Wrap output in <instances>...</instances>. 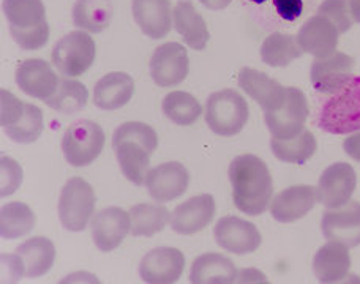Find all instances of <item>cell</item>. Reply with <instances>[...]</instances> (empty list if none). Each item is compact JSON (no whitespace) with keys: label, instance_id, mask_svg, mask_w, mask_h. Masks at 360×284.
Listing matches in <instances>:
<instances>
[{"label":"cell","instance_id":"1","mask_svg":"<svg viewBox=\"0 0 360 284\" xmlns=\"http://www.w3.org/2000/svg\"><path fill=\"white\" fill-rule=\"evenodd\" d=\"M233 201L237 209L250 217L262 215L274 196V180L267 164L252 153L239 155L229 166Z\"/></svg>","mask_w":360,"mask_h":284},{"label":"cell","instance_id":"2","mask_svg":"<svg viewBox=\"0 0 360 284\" xmlns=\"http://www.w3.org/2000/svg\"><path fill=\"white\" fill-rule=\"evenodd\" d=\"M158 147V136L150 125L127 122L114 131L112 148L124 177L136 186H143L149 172L150 157Z\"/></svg>","mask_w":360,"mask_h":284},{"label":"cell","instance_id":"3","mask_svg":"<svg viewBox=\"0 0 360 284\" xmlns=\"http://www.w3.org/2000/svg\"><path fill=\"white\" fill-rule=\"evenodd\" d=\"M4 15L10 22V34L19 48L37 51L49 40V24L43 0H4Z\"/></svg>","mask_w":360,"mask_h":284},{"label":"cell","instance_id":"4","mask_svg":"<svg viewBox=\"0 0 360 284\" xmlns=\"http://www.w3.org/2000/svg\"><path fill=\"white\" fill-rule=\"evenodd\" d=\"M318 125L330 134L360 131V76H352L342 90L329 95L321 108Z\"/></svg>","mask_w":360,"mask_h":284},{"label":"cell","instance_id":"5","mask_svg":"<svg viewBox=\"0 0 360 284\" xmlns=\"http://www.w3.org/2000/svg\"><path fill=\"white\" fill-rule=\"evenodd\" d=\"M0 125L4 133L18 144H32L41 136L44 120L41 109L18 100L8 90H0Z\"/></svg>","mask_w":360,"mask_h":284},{"label":"cell","instance_id":"6","mask_svg":"<svg viewBox=\"0 0 360 284\" xmlns=\"http://www.w3.org/2000/svg\"><path fill=\"white\" fill-rule=\"evenodd\" d=\"M250 117V109L243 96L233 89H224L212 93L205 101V124L218 136H236Z\"/></svg>","mask_w":360,"mask_h":284},{"label":"cell","instance_id":"7","mask_svg":"<svg viewBox=\"0 0 360 284\" xmlns=\"http://www.w3.org/2000/svg\"><path fill=\"white\" fill-rule=\"evenodd\" d=\"M56 248L46 237H32L19 245L13 254H4L11 281L21 278H40L54 266Z\"/></svg>","mask_w":360,"mask_h":284},{"label":"cell","instance_id":"8","mask_svg":"<svg viewBox=\"0 0 360 284\" xmlns=\"http://www.w3.org/2000/svg\"><path fill=\"white\" fill-rule=\"evenodd\" d=\"M96 57L94 38L84 30H73L54 44L53 65L67 77H78L92 67Z\"/></svg>","mask_w":360,"mask_h":284},{"label":"cell","instance_id":"9","mask_svg":"<svg viewBox=\"0 0 360 284\" xmlns=\"http://www.w3.org/2000/svg\"><path fill=\"white\" fill-rule=\"evenodd\" d=\"M95 191L84 179L72 177L63 185L59 199V218L63 228L72 232H81L95 212Z\"/></svg>","mask_w":360,"mask_h":284},{"label":"cell","instance_id":"10","mask_svg":"<svg viewBox=\"0 0 360 284\" xmlns=\"http://www.w3.org/2000/svg\"><path fill=\"white\" fill-rule=\"evenodd\" d=\"M103 128L92 120H78L63 134L62 152L67 163L75 167L92 164L105 147Z\"/></svg>","mask_w":360,"mask_h":284},{"label":"cell","instance_id":"11","mask_svg":"<svg viewBox=\"0 0 360 284\" xmlns=\"http://www.w3.org/2000/svg\"><path fill=\"white\" fill-rule=\"evenodd\" d=\"M310 114L305 93L297 87H286V98L280 109L264 112V120L272 138L291 139L305 130Z\"/></svg>","mask_w":360,"mask_h":284},{"label":"cell","instance_id":"12","mask_svg":"<svg viewBox=\"0 0 360 284\" xmlns=\"http://www.w3.org/2000/svg\"><path fill=\"white\" fill-rule=\"evenodd\" d=\"M357 186L354 167L348 163L330 164L321 174L316 185L318 201L327 209H338L348 204Z\"/></svg>","mask_w":360,"mask_h":284},{"label":"cell","instance_id":"13","mask_svg":"<svg viewBox=\"0 0 360 284\" xmlns=\"http://www.w3.org/2000/svg\"><path fill=\"white\" fill-rule=\"evenodd\" d=\"M150 77L160 87H174L188 76V53L180 43H165L153 51L150 59Z\"/></svg>","mask_w":360,"mask_h":284},{"label":"cell","instance_id":"14","mask_svg":"<svg viewBox=\"0 0 360 284\" xmlns=\"http://www.w3.org/2000/svg\"><path fill=\"white\" fill-rule=\"evenodd\" d=\"M356 68V60L345 53H335L323 57V59H314L310 79L311 86L319 93L333 95L342 90L349 82L352 71Z\"/></svg>","mask_w":360,"mask_h":284},{"label":"cell","instance_id":"15","mask_svg":"<svg viewBox=\"0 0 360 284\" xmlns=\"http://www.w3.org/2000/svg\"><path fill=\"white\" fill-rule=\"evenodd\" d=\"M214 237L218 247L237 256L255 253L262 242L258 228L239 217H223L218 219L214 228Z\"/></svg>","mask_w":360,"mask_h":284},{"label":"cell","instance_id":"16","mask_svg":"<svg viewBox=\"0 0 360 284\" xmlns=\"http://www.w3.org/2000/svg\"><path fill=\"white\" fill-rule=\"evenodd\" d=\"M326 240L338 242L348 248L360 245V202L349 201L338 209H327L321 219Z\"/></svg>","mask_w":360,"mask_h":284},{"label":"cell","instance_id":"17","mask_svg":"<svg viewBox=\"0 0 360 284\" xmlns=\"http://www.w3.org/2000/svg\"><path fill=\"white\" fill-rule=\"evenodd\" d=\"M188 183L190 174L186 167L177 161L152 167L147 172L144 182L150 198L160 204L174 201V199L182 196L188 188Z\"/></svg>","mask_w":360,"mask_h":284},{"label":"cell","instance_id":"18","mask_svg":"<svg viewBox=\"0 0 360 284\" xmlns=\"http://www.w3.org/2000/svg\"><path fill=\"white\" fill-rule=\"evenodd\" d=\"M185 269V256L177 248L160 247L147 253L139 264L141 280L149 284L179 281Z\"/></svg>","mask_w":360,"mask_h":284},{"label":"cell","instance_id":"19","mask_svg":"<svg viewBox=\"0 0 360 284\" xmlns=\"http://www.w3.org/2000/svg\"><path fill=\"white\" fill-rule=\"evenodd\" d=\"M90 228L95 247L103 253H109L120 247V243L131 232L130 212L120 207L103 209L94 217Z\"/></svg>","mask_w":360,"mask_h":284},{"label":"cell","instance_id":"20","mask_svg":"<svg viewBox=\"0 0 360 284\" xmlns=\"http://www.w3.org/2000/svg\"><path fill=\"white\" fill-rule=\"evenodd\" d=\"M215 199L212 195H199L179 204L171 213V228L180 235H193L204 231L215 217Z\"/></svg>","mask_w":360,"mask_h":284},{"label":"cell","instance_id":"21","mask_svg":"<svg viewBox=\"0 0 360 284\" xmlns=\"http://www.w3.org/2000/svg\"><path fill=\"white\" fill-rule=\"evenodd\" d=\"M60 77L46 60L29 59L16 68V84L25 95L46 101L59 87Z\"/></svg>","mask_w":360,"mask_h":284},{"label":"cell","instance_id":"22","mask_svg":"<svg viewBox=\"0 0 360 284\" xmlns=\"http://www.w3.org/2000/svg\"><path fill=\"white\" fill-rule=\"evenodd\" d=\"M239 86L250 98L262 108V111H276L286 98V87L275 81L264 71L255 68H242L239 73Z\"/></svg>","mask_w":360,"mask_h":284},{"label":"cell","instance_id":"23","mask_svg":"<svg viewBox=\"0 0 360 284\" xmlns=\"http://www.w3.org/2000/svg\"><path fill=\"white\" fill-rule=\"evenodd\" d=\"M338 30L329 19L314 15L302 25L297 41L304 53L311 54L314 59H323L333 54L338 48Z\"/></svg>","mask_w":360,"mask_h":284},{"label":"cell","instance_id":"24","mask_svg":"<svg viewBox=\"0 0 360 284\" xmlns=\"http://www.w3.org/2000/svg\"><path fill=\"white\" fill-rule=\"evenodd\" d=\"M316 188L310 185H294L274 198L270 215L278 223H294L304 218L316 204Z\"/></svg>","mask_w":360,"mask_h":284},{"label":"cell","instance_id":"25","mask_svg":"<svg viewBox=\"0 0 360 284\" xmlns=\"http://www.w3.org/2000/svg\"><path fill=\"white\" fill-rule=\"evenodd\" d=\"M131 11L141 32L152 40L165 38L172 29L169 0H133Z\"/></svg>","mask_w":360,"mask_h":284},{"label":"cell","instance_id":"26","mask_svg":"<svg viewBox=\"0 0 360 284\" xmlns=\"http://www.w3.org/2000/svg\"><path fill=\"white\" fill-rule=\"evenodd\" d=\"M351 256L349 248L338 242H327L313 257V272L323 284L345 281L349 275Z\"/></svg>","mask_w":360,"mask_h":284},{"label":"cell","instance_id":"27","mask_svg":"<svg viewBox=\"0 0 360 284\" xmlns=\"http://www.w3.org/2000/svg\"><path fill=\"white\" fill-rule=\"evenodd\" d=\"M133 77L122 71H112L95 84L94 105L103 111H115L124 108L133 98Z\"/></svg>","mask_w":360,"mask_h":284},{"label":"cell","instance_id":"28","mask_svg":"<svg viewBox=\"0 0 360 284\" xmlns=\"http://www.w3.org/2000/svg\"><path fill=\"white\" fill-rule=\"evenodd\" d=\"M172 21L186 46L195 51L205 49L210 40L207 24L190 0H179L172 10Z\"/></svg>","mask_w":360,"mask_h":284},{"label":"cell","instance_id":"29","mask_svg":"<svg viewBox=\"0 0 360 284\" xmlns=\"http://www.w3.org/2000/svg\"><path fill=\"white\" fill-rule=\"evenodd\" d=\"M239 272L229 257L218 253H205L193 261L190 283L193 284H233Z\"/></svg>","mask_w":360,"mask_h":284},{"label":"cell","instance_id":"30","mask_svg":"<svg viewBox=\"0 0 360 284\" xmlns=\"http://www.w3.org/2000/svg\"><path fill=\"white\" fill-rule=\"evenodd\" d=\"M111 0H76L73 6V24L78 29L100 34L112 19Z\"/></svg>","mask_w":360,"mask_h":284},{"label":"cell","instance_id":"31","mask_svg":"<svg viewBox=\"0 0 360 284\" xmlns=\"http://www.w3.org/2000/svg\"><path fill=\"white\" fill-rule=\"evenodd\" d=\"M302 54L304 51L300 48L297 37L281 34V32L270 34L261 46L262 62L275 68L288 67L292 60L302 57Z\"/></svg>","mask_w":360,"mask_h":284},{"label":"cell","instance_id":"32","mask_svg":"<svg viewBox=\"0 0 360 284\" xmlns=\"http://www.w3.org/2000/svg\"><path fill=\"white\" fill-rule=\"evenodd\" d=\"M37 217L27 204L8 202L0 209V235L5 240L24 237L35 228Z\"/></svg>","mask_w":360,"mask_h":284},{"label":"cell","instance_id":"33","mask_svg":"<svg viewBox=\"0 0 360 284\" xmlns=\"http://www.w3.org/2000/svg\"><path fill=\"white\" fill-rule=\"evenodd\" d=\"M270 148L276 158L291 164H305L318 148L314 134L304 130L291 139H270Z\"/></svg>","mask_w":360,"mask_h":284},{"label":"cell","instance_id":"34","mask_svg":"<svg viewBox=\"0 0 360 284\" xmlns=\"http://www.w3.org/2000/svg\"><path fill=\"white\" fill-rule=\"evenodd\" d=\"M131 234L134 237H152L162 232L171 221V213L160 204H136L130 209Z\"/></svg>","mask_w":360,"mask_h":284},{"label":"cell","instance_id":"35","mask_svg":"<svg viewBox=\"0 0 360 284\" xmlns=\"http://www.w3.org/2000/svg\"><path fill=\"white\" fill-rule=\"evenodd\" d=\"M89 90L82 82L73 77H60L59 87L54 95L48 98L46 105L60 114H76L86 108Z\"/></svg>","mask_w":360,"mask_h":284},{"label":"cell","instance_id":"36","mask_svg":"<svg viewBox=\"0 0 360 284\" xmlns=\"http://www.w3.org/2000/svg\"><path fill=\"white\" fill-rule=\"evenodd\" d=\"M162 111L171 122L180 127H190L201 117L202 106L188 92L174 90L165 96Z\"/></svg>","mask_w":360,"mask_h":284},{"label":"cell","instance_id":"37","mask_svg":"<svg viewBox=\"0 0 360 284\" xmlns=\"http://www.w3.org/2000/svg\"><path fill=\"white\" fill-rule=\"evenodd\" d=\"M318 15L324 16L335 25L338 34H346L352 25V15L349 8V0H323L318 6Z\"/></svg>","mask_w":360,"mask_h":284},{"label":"cell","instance_id":"38","mask_svg":"<svg viewBox=\"0 0 360 284\" xmlns=\"http://www.w3.org/2000/svg\"><path fill=\"white\" fill-rule=\"evenodd\" d=\"M22 183V169L15 160L0 158V196L6 198L15 193Z\"/></svg>","mask_w":360,"mask_h":284},{"label":"cell","instance_id":"39","mask_svg":"<svg viewBox=\"0 0 360 284\" xmlns=\"http://www.w3.org/2000/svg\"><path fill=\"white\" fill-rule=\"evenodd\" d=\"M278 16L285 21H295L304 11V2L302 0H274Z\"/></svg>","mask_w":360,"mask_h":284},{"label":"cell","instance_id":"40","mask_svg":"<svg viewBox=\"0 0 360 284\" xmlns=\"http://www.w3.org/2000/svg\"><path fill=\"white\" fill-rule=\"evenodd\" d=\"M343 148L345 152L348 153V157L360 163V131H356L354 134H351L348 139H345Z\"/></svg>","mask_w":360,"mask_h":284},{"label":"cell","instance_id":"41","mask_svg":"<svg viewBox=\"0 0 360 284\" xmlns=\"http://www.w3.org/2000/svg\"><path fill=\"white\" fill-rule=\"evenodd\" d=\"M237 281H242V283H245V281H256V283L261 281V283H267L264 275L259 273L258 270H252V269L242 270V272H239V278H237Z\"/></svg>","mask_w":360,"mask_h":284},{"label":"cell","instance_id":"42","mask_svg":"<svg viewBox=\"0 0 360 284\" xmlns=\"http://www.w3.org/2000/svg\"><path fill=\"white\" fill-rule=\"evenodd\" d=\"M199 2H201L205 8L220 11L223 8H226V6L233 2V0H199Z\"/></svg>","mask_w":360,"mask_h":284},{"label":"cell","instance_id":"43","mask_svg":"<svg viewBox=\"0 0 360 284\" xmlns=\"http://www.w3.org/2000/svg\"><path fill=\"white\" fill-rule=\"evenodd\" d=\"M349 8L352 19L356 22H360V0H349Z\"/></svg>","mask_w":360,"mask_h":284},{"label":"cell","instance_id":"44","mask_svg":"<svg viewBox=\"0 0 360 284\" xmlns=\"http://www.w3.org/2000/svg\"><path fill=\"white\" fill-rule=\"evenodd\" d=\"M252 2H255V4H264L266 0H252Z\"/></svg>","mask_w":360,"mask_h":284}]
</instances>
